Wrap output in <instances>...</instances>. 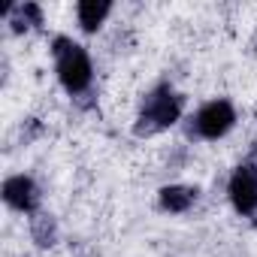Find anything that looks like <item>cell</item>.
Returning <instances> with one entry per match:
<instances>
[{"label":"cell","instance_id":"1","mask_svg":"<svg viewBox=\"0 0 257 257\" xmlns=\"http://www.w3.org/2000/svg\"><path fill=\"white\" fill-rule=\"evenodd\" d=\"M52 55H55V64H58V79H61V85H64L70 94L88 91L91 73H94L88 52H85L79 43H73V40H67V37H58V40L52 43Z\"/></svg>","mask_w":257,"mask_h":257},{"label":"cell","instance_id":"2","mask_svg":"<svg viewBox=\"0 0 257 257\" xmlns=\"http://www.w3.org/2000/svg\"><path fill=\"white\" fill-rule=\"evenodd\" d=\"M179 115H182V97L170 85L155 88L143 103V112L137 121V137H152L158 131H167V127L179 121Z\"/></svg>","mask_w":257,"mask_h":257},{"label":"cell","instance_id":"3","mask_svg":"<svg viewBox=\"0 0 257 257\" xmlns=\"http://www.w3.org/2000/svg\"><path fill=\"white\" fill-rule=\"evenodd\" d=\"M191 121H194L191 134H197V137H203V140H221L230 127L236 124V112H233V106H230L227 100H212V103H206V106L197 112V118H191Z\"/></svg>","mask_w":257,"mask_h":257},{"label":"cell","instance_id":"4","mask_svg":"<svg viewBox=\"0 0 257 257\" xmlns=\"http://www.w3.org/2000/svg\"><path fill=\"white\" fill-rule=\"evenodd\" d=\"M230 203L239 215L257 212V164H242L230 176Z\"/></svg>","mask_w":257,"mask_h":257},{"label":"cell","instance_id":"5","mask_svg":"<svg viewBox=\"0 0 257 257\" xmlns=\"http://www.w3.org/2000/svg\"><path fill=\"white\" fill-rule=\"evenodd\" d=\"M4 200L19 212H34L40 206V188L31 176H13L4 182Z\"/></svg>","mask_w":257,"mask_h":257},{"label":"cell","instance_id":"6","mask_svg":"<svg viewBox=\"0 0 257 257\" xmlns=\"http://www.w3.org/2000/svg\"><path fill=\"white\" fill-rule=\"evenodd\" d=\"M197 200V191L194 188H182V185H167L161 188V209L164 212H188Z\"/></svg>","mask_w":257,"mask_h":257},{"label":"cell","instance_id":"7","mask_svg":"<svg viewBox=\"0 0 257 257\" xmlns=\"http://www.w3.org/2000/svg\"><path fill=\"white\" fill-rule=\"evenodd\" d=\"M76 13H79V25H82V31L94 34V31L103 25V19L112 13V4H106V0H82V4L76 7Z\"/></svg>","mask_w":257,"mask_h":257},{"label":"cell","instance_id":"8","mask_svg":"<svg viewBox=\"0 0 257 257\" xmlns=\"http://www.w3.org/2000/svg\"><path fill=\"white\" fill-rule=\"evenodd\" d=\"M31 236H34V242L40 245V248H52L55 242H58V224H55V218L52 215H34L31 218Z\"/></svg>","mask_w":257,"mask_h":257},{"label":"cell","instance_id":"9","mask_svg":"<svg viewBox=\"0 0 257 257\" xmlns=\"http://www.w3.org/2000/svg\"><path fill=\"white\" fill-rule=\"evenodd\" d=\"M43 25V10L37 4H19L13 7V31L16 34H25L28 28H37Z\"/></svg>","mask_w":257,"mask_h":257}]
</instances>
